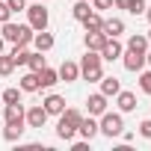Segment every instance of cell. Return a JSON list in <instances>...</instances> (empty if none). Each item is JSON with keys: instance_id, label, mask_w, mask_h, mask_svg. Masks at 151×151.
I'll use <instances>...</instances> for the list:
<instances>
[{"instance_id": "f546056e", "label": "cell", "mask_w": 151, "mask_h": 151, "mask_svg": "<svg viewBox=\"0 0 151 151\" xmlns=\"http://www.w3.org/2000/svg\"><path fill=\"white\" fill-rule=\"evenodd\" d=\"M139 89L145 95H151V71H139Z\"/></svg>"}, {"instance_id": "8fae6325", "label": "cell", "mask_w": 151, "mask_h": 151, "mask_svg": "<svg viewBox=\"0 0 151 151\" xmlns=\"http://www.w3.org/2000/svg\"><path fill=\"white\" fill-rule=\"evenodd\" d=\"M77 133H80L83 139H89V142H92V139L101 133V130H98V119H95V116H89V119L83 116V122L77 124Z\"/></svg>"}, {"instance_id": "1f68e13d", "label": "cell", "mask_w": 151, "mask_h": 151, "mask_svg": "<svg viewBox=\"0 0 151 151\" xmlns=\"http://www.w3.org/2000/svg\"><path fill=\"white\" fill-rule=\"evenodd\" d=\"M6 21H12V9L6 6V0H0V24H6Z\"/></svg>"}, {"instance_id": "3957f363", "label": "cell", "mask_w": 151, "mask_h": 151, "mask_svg": "<svg viewBox=\"0 0 151 151\" xmlns=\"http://www.w3.org/2000/svg\"><path fill=\"white\" fill-rule=\"evenodd\" d=\"M98 130L104 133V136H110V139H116L122 130H124V119H122V113H101L98 116Z\"/></svg>"}, {"instance_id": "8992f818", "label": "cell", "mask_w": 151, "mask_h": 151, "mask_svg": "<svg viewBox=\"0 0 151 151\" xmlns=\"http://www.w3.org/2000/svg\"><path fill=\"white\" fill-rule=\"evenodd\" d=\"M24 122H27V127H39V130H42V127L47 124V110H45L42 104H33V107L24 113Z\"/></svg>"}, {"instance_id": "44dd1931", "label": "cell", "mask_w": 151, "mask_h": 151, "mask_svg": "<svg viewBox=\"0 0 151 151\" xmlns=\"http://www.w3.org/2000/svg\"><path fill=\"white\" fill-rule=\"evenodd\" d=\"M89 12H92V3H89V0H77V3L71 6V15H74V21H80V24L89 18Z\"/></svg>"}, {"instance_id": "d4e9b609", "label": "cell", "mask_w": 151, "mask_h": 151, "mask_svg": "<svg viewBox=\"0 0 151 151\" xmlns=\"http://www.w3.org/2000/svg\"><path fill=\"white\" fill-rule=\"evenodd\" d=\"M27 65H30V71H42V68L47 65V59H45V53H42V50H30Z\"/></svg>"}, {"instance_id": "2e32d148", "label": "cell", "mask_w": 151, "mask_h": 151, "mask_svg": "<svg viewBox=\"0 0 151 151\" xmlns=\"http://www.w3.org/2000/svg\"><path fill=\"white\" fill-rule=\"evenodd\" d=\"M101 33H104V36H113V39H119V36L124 33V21H122V18H104V27H101Z\"/></svg>"}, {"instance_id": "60d3db41", "label": "cell", "mask_w": 151, "mask_h": 151, "mask_svg": "<svg viewBox=\"0 0 151 151\" xmlns=\"http://www.w3.org/2000/svg\"><path fill=\"white\" fill-rule=\"evenodd\" d=\"M42 3H45V0H42Z\"/></svg>"}, {"instance_id": "4fadbf2b", "label": "cell", "mask_w": 151, "mask_h": 151, "mask_svg": "<svg viewBox=\"0 0 151 151\" xmlns=\"http://www.w3.org/2000/svg\"><path fill=\"white\" fill-rule=\"evenodd\" d=\"M39 74V89H53L56 83H59V74H56V68H42V71H36Z\"/></svg>"}, {"instance_id": "484cf974", "label": "cell", "mask_w": 151, "mask_h": 151, "mask_svg": "<svg viewBox=\"0 0 151 151\" xmlns=\"http://www.w3.org/2000/svg\"><path fill=\"white\" fill-rule=\"evenodd\" d=\"M12 71H15V59L9 53H0V77H9Z\"/></svg>"}, {"instance_id": "ac0fdd59", "label": "cell", "mask_w": 151, "mask_h": 151, "mask_svg": "<svg viewBox=\"0 0 151 151\" xmlns=\"http://www.w3.org/2000/svg\"><path fill=\"white\" fill-rule=\"evenodd\" d=\"M98 83H101V92H104L107 98H116V95H119V89H122L119 77H107V74H104V77H101Z\"/></svg>"}, {"instance_id": "4dcf8cb0", "label": "cell", "mask_w": 151, "mask_h": 151, "mask_svg": "<svg viewBox=\"0 0 151 151\" xmlns=\"http://www.w3.org/2000/svg\"><path fill=\"white\" fill-rule=\"evenodd\" d=\"M89 3H92L95 12H107V9H113V0H89Z\"/></svg>"}, {"instance_id": "4316f807", "label": "cell", "mask_w": 151, "mask_h": 151, "mask_svg": "<svg viewBox=\"0 0 151 151\" xmlns=\"http://www.w3.org/2000/svg\"><path fill=\"white\" fill-rule=\"evenodd\" d=\"M83 27H86V30H101V27H104V15L92 9V12H89V18L83 21Z\"/></svg>"}, {"instance_id": "277c9868", "label": "cell", "mask_w": 151, "mask_h": 151, "mask_svg": "<svg viewBox=\"0 0 151 151\" xmlns=\"http://www.w3.org/2000/svg\"><path fill=\"white\" fill-rule=\"evenodd\" d=\"M27 12V24L39 33V30H47V24H50V12H47V6L42 3V0H39V3H33V6H27L24 9Z\"/></svg>"}, {"instance_id": "6da1fadb", "label": "cell", "mask_w": 151, "mask_h": 151, "mask_svg": "<svg viewBox=\"0 0 151 151\" xmlns=\"http://www.w3.org/2000/svg\"><path fill=\"white\" fill-rule=\"evenodd\" d=\"M80 122H83V113H80V110L65 107V110L59 113V122H56V136L65 139V142H71L74 136H77V124H80Z\"/></svg>"}, {"instance_id": "74e56055", "label": "cell", "mask_w": 151, "mask_h": 151, "mask_svg": "<svg viewBox=\"0 0 151 151\" xmlns=\"http://www.w3.org/2000/svg\"><path fill=\"white\" fill-rule=\"evenodd\" d=\"M3 47H6V39H3V36H0V53H3Z\"/></svg>"}, {"instance_id": "836d02e7", "label": "cell", "mask_w": 151, "mask_h": 151, "mask_svg": "<svg viewBox=\"0 0 151 151\" xmlns=\"http://www.w3.org/2000/svg\"><path fill=\"white\" fill-rule=\"evenodd\" d=\"M139 136H145V139H151V119H145V122H139Z\"/></svg>"}, {"instance_id": "ffe728a7", "label": "cell", "mask_w": 151, "mask_h": 151, "mask_svg": "<svg viewBox=\"0 0 151 151\" xmlns=\"http://www.w3.org/2000/svg\"><path fill=\"white\" fill-rule=\"evenodd\" d=\"M18 89L21 92H39V74L36 71H27L24 77L18 80Z\"/></svg>"}, {"instance_id": "5bb4252c", "label": "cell", "mask_w": 151, "mask_h": 151, "mask_svg": "<svg viewBox=\"0 0 151 151\" xmlns=\"http://www.w3.org/2000/svg\"><path fill=\"white\" fill-rule=\"evenodd\" d=\"M104 42H107V36H104L101 30H86V36H83L86 50H101V47H104Z\"/></svg>"}, {"instance_id": "7402d4cb", "label": "cell", "mask_w": 151, "mask_h": 151, "mask_svg": "<svg viewBox=\"0 0 151 151\" xmlns=\"http://www.w3.org/2000/svg\"><path fill=\"white\" fill-rule=\"evenodd\" d=\"M21 27H24V24H12V21H6L0 36H3L6 42H12V45H18V39H21Z\"/></svg>"}, {"instance_id": "8d00e7d4", "label": "cell", "mask_w": 151, "mask_h": 151, "mask_svg": "<svg viewBox=\"0 0 151 151\" xmlns=\"http://www.w3.org/2000/svg\"><path fill=\"white\" fill-rule=\"evenodd\" d=\"M145 18H148V24H151V6H145Z\"/></svg>"}, {"instance_id": "ab89813d", "label": "cell", "mask_w": 151, "mask_h": 151, "mask_svg": "<svg viewBox=\"0 0 151 151\" xmlns=\"http://www.w3.org/2000/svg\"><path fill=\"white\" fill-rule=\"evenodd\" d=\"M145 39H148V45H151V30H148V33H145Z\"/></svg>"}, {"instance_id": "7c38bea8", "label": "cell", "mask_w": 151, "mask_h": 151, "mask_svg": "<svg viewBox=\"0 0 151 151\" xmlns=\"http://www.w3.org/2000/svg\"><path fill=\"white\" fill-rule=\"evenodd\" d=\"M42 107L47 110V116H59V113L65 110V98H62V95H56V92H50V95L42 101Z\"/></svg>"}, {"instance_id": "cb8c5ba5", "label": "cell", "mask_w": 151, "mask_h": 151, "mask_svg": "<svg viewBox=\"0 0 151 151\" xmlns=\"http://www.w3.org/2000/svg\"><path fill=\"white\" fill-rule=\"evenodd\" d=\"M9 56L15 59V68H18V65H27V59H30V50H27V47H21V45H12Z\"/></svg>"}, {"instance_id": "83f0119b", "label": "cell", "mask_w": 151, "mask_h": 151, "mask_svg": "<svg viewBox=\"0 0 151 151\" xmlns=\"http://www.w3.org/2000/svg\"><path fill=\"white\" fill-rule=\"evenodd\" d=\"M21 89H15V86H9V89H3V104H18L21 101Z\"/></svg>"}, {"instance_id": "9a60e30c", "label": "cell", "mask_w": 151, "mask_h": 151, "mask_svg": "<svg viewBox=\"0 0 151 151\" xmlns=\"http://www.w3.org/2000/svg\"><path fill=\"white\" fill-rule=\"evenodd\" d=\"M24 104L18 101V104H3V122H24ZM27 124V122H24Z\"/></svg>"}, {"instance_id": "d590c367", "label": "cell", "mask_w": 151, "mask_h": 151, "mask_svg": "<svg viewBox=\"0 0 151 151\" xmlns=\"http://www.w3.org/2000/svg\"><path fill=\"white\" fill-rule=\"evenodd\" d=\"M127 3H130V0H113V6L116 9H124V12H127Z\"/></svg>"}, {"instance_id": "ba28073f", "label": "cell", "mask_w": 151, "mask_h": 151, "mask_svg": "<svg viewBox=\"0 0 151 151\" xmlns=\"http://www.w3.org/2000/svg\"><path fill=\"white\" fill-rule=\"evenodd\" d=\"M122 62H124V68H127V71H133V74H136V71H142V68H145V53H136V50H127V47H124Z\"/></svg>"}, {"instance_id": "5b68a950", "label": "cell", "mask_w": 151, "mask_h": 151, "mask_svg": "<svg viewBox=\"0 0 151 151\" xmlns=\"http://www.w3.org/2000/svg\"><path fill=\"white\" fill-rule=\"evenodd\" d=\"M98 53H101V59H104V62H113V59H122V53H124V45H122L119 39L107 36V42H104V47H101Z\"/></svg>"}, {"instance_id": "e575fe53", "label": "cell", "mask_w": 151, "mask_h": 151, "mask_svg": "<svg viewBox=\"0 0 151 151\" xmlns=\"http://www.w3.org/2000/svg\"><path fill=\"white\" fill-rule=\"evenodd\" d=\"M71 148H74V151H86V148H89V139H83V142H74Z\"/></svg>"}, {"instance_id": "603a6c76", "label": "cell", "mask_w": 151, "mask_h": 151, "mask_svg": "<svg viewBox=\"0 0 151 151\" xmlns=\"http://www.w3.org/2000/svg\"><path fill=\"white\" fill-rule=\"evenodd\" d=\"M124 47H127V50H136V53H145V50H148V39L133 33V36L127 39V45H124Z\"/></svg>"}, {"instance_id": "d6986e66", "label": "cell", "mask_w": 151, "mask_h": 151, "mask_svg": "<svg viewBox=\"0 0 151 151\" xmlns=\"http://www.w3.org/2000/svg\"><path fill=\"white\" fill-rule=\"evenodd\" d=\"M33 45H36V50H42V53H47V50L53 47V36H50L47 30H39V33L33 36Z\"/></svg>"}, {"instance_id": "d6a6232c", "label": "cell", "mask_w": 151, "mask_h": 151, "mask_svg": "<svg viewBox=\"0 0 151 151\" xmlns=\"http://www.w3.org/2000/svg\"><path fill=\"white\" fill-rule=\"evenodd\" d=\"M6 6H9L12 15H15V12H24V9H27V0H6Z\"/></svg>"}, {"instance_id": "9c48e42d", "label": "cell", "mask_w": 151, "mask_h": 151, "mask_svg": "<svg viewBox=\"0 0 151 151\" xmlns=\"http://www.w3.org/2000/svg\"><path fill=\"white\" fill-rule=\"evenodd\" d=\"M107 101H110V98H107L104 92H95V95H89V98H86V107H89V116H95V119H98L101 113H107Z\"/></svg>"}, {"instance_id": "e0dca14e", "label": "cell", "mask_w": 151, "mask_h": 151, "mask_svg": "<svg viewBox=\"0 0 151 151\" xmlns=\"http://www.w3.org/2000/svg\"><path fill=\"white\" fill-rule=\"evenodd\" d=\"M21 136H24V122H6L3 139H6V142H18Z\"/></svg>"}, {"instance_id": "f35d334b", "label": "cell", "mask_w": 151, "mask_h": 151, "mask_svg": "<svg viewBox=\"0 0 151 151\" xmlns=\"http://www.w3.org/2000/svg\"><path fill=\"white\" fill-rule=\"evenodd\" d=\"M145 62H148V65H151V50H145Z\"/></svg>"}, {"instance_id": "30bf717a", "label": "cell", "mask_w": 151, "mask_h": 151, "mask_svg": "<svg viewBox=\"0 0 151 151\" xmlns=\"http://www.w3.org/2000/svg\"><path fill=\"white\" fill-rule=\"evenodd\" d=\"M116 104H119V113H133V110H136V92L119 89V95H116Z\"/></svg>"}, {"instance_id": "f1b7e54d", "label": "cell", "mask_w": 151, "mask_h": 151, "mask_svg": "<svg viewBox=\"0 0 151 151\" xmlns=\"http://www.w3.org/2000/svg\"><path fill=\"white\" fill-rule=\"evenodd\" d=\"M145 6H148L145 0H130V3H127V12H130V15H145Z\"/></svg>"}, {"instance_id": "52a82bcc", "label": "cell", "mask_w": 151, "mask_h": 151, "mask_svg": "<svg viewBox=\"0 0 151 151\" xmlns=\"http://www.w3.org/2000/svg\"><path fill=\"white\" fill-rule=\"evenodd\" d=\"M56 74H59V80H65V83H74V80H80V65L74 62V59H65V62L56 68Z\"/></svg>"}, {"instance_id": "7a4b0ae2", "label": "cell", "mask_w": 151, "mask_h": 151, "mask_svg": "<svg viewBox=\"0 0 151 151\" xmlns=\"http://www.w3.org/2000/svg\"><path fill=\"white\" fill-rule=\"evenodd\" d=\"M77 65H80V77L89 80V83H98V80L104 77V59H101L98 50H86V56H83Z\"/></svg>"}]
</instances>
